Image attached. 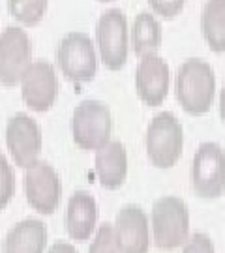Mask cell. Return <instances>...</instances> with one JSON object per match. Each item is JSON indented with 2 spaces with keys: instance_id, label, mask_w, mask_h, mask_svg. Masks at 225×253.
<instances>
[{
  "instance_id": "cell-23",
  "label": "cell",
  "mask_w": 225,
  "mask_h": 253,
  "mask_svg": "<svg viewBox=\"0 0 225 253\" xmlns=\"http://www.w3.org/2000/svg\"><path fill=\"white\" fill-rule=\"evenodd\" d=\"M148 4L156 15L163 19H175L182 11L186 0H148Z\"/></svg>"
},
{
  "instance_id": "cell-17",
  "label": "cell",
  "mask_w": 225,
  "mask_h": 253,
  "mask_svg": "<svg viewBox=\"0 0 225 253\" xmlns=\"http://www.w3.org/2000/svg\"><path fill=\"white\" fill-rule=\"evenodd\" d=\"M162 47V25L150 11H141L130 28V49L139 58L158 53Z\"/></svg>"
},
{
  "instance_id": "cell-26",
  "label": "cell",
  "mask_w": 225,
  "mask_h": 253,
  "mask_svg": "<svg viewBox=\"0 0 225 253\" xmlns=\"http://www.w3.org/2000/svg\"><path fill=\"white\" fill-rule=\"evenodd\" d=\"M101 2H109V0H101Z\"/></svg>"
},
{
  "instance_id": "cell-18",
  "label": "cell",
  "mask_w": 225,
  "mask_h": 253,
  "mask_svg": "<svg viewBox=\"0 0 225 253\" xmlns=\"http://www.w3.org/2000/svg\"><path fill=\"white\" fill-rule=\"evenodd\" d=\"M201 30L214 53L225 51V0H207L201 13Z\"/></svg>"
},
{
  "instance_id": "cell-3",
  "label": "cell",
  "mask_w": 225,
  "mask_h": 253,
  "mask_svg": "<svg viewBox=\"0 0 225 253\" xmlns=\"http://www.w3.org/2000/svg\"><path fill=\"white\" fill-rule=\"evenodd\" d=\"M146 156L154 167L171 169L180 160L184 146V131L180 120L173 113H158L146 127Z\"/></svg>"
},
{
  "instance_id": "cell-2",
  "label": "cell",
  "mask_w": 225,
  "mask_h": 253,
  "mask_svg": "<svg viewBox=\"0 0 225 253\" xmlns=\"http://www.w3.org/2000/svg\"><path fill=\"white\" fill-rule=\"evenodd\" d=\"M154 244L160 250L171 252L186 242L189 236V212L186 203L175 195L158 199L150 214Z\"/></svg>"
},
{
  "instance_id": "cell-21",
  "label": "cell",
  "mask_w": 225,
  "mask_h": 253,
  "mask_svg": "<svg viewBox=\"0 0 225 253\" xmlns=\"http://www.w3.org/2000/svg\"><path fill=\"white\" fill-rule=\"evenodd\" d=\"M89 253H120L111 223H103V225L98 227L96 236H94V240L89 248Z\"/></svg>"
},
{
  "instance_id": "cell-24",
  "label": "cell",
  "mask_w": 225,
  "mask_h": 253,
  "mask_svg": "<svg viewBox=\"0 0 225 253\" xmlns=\"http://www.w3.org/2000/svg\"><path fill=\"white\" fill-rule=\"evenodd\" d=\"M49 253H79V252L72 244H68V242H56L54 246H51Z\"/></svg>"
},
{
  "instance_id": "cell-13",
  "label": "cell",
  "mask_w": 225,
  "mask_h": 253,
  "mask_svg": "<svg viewBox=\"0 0 225 253\" xmlns=\"http://www.w3.org/2000/svg\"><path fill=\"white\" fill-rule=\"evenodd\" d=\"M169 66L160 54L154 53L141 56L135 72V90L146 105H162L169 94Z\"/></svg>"
},
{
  "instance_id": "cell-22",
  "label": "cell",
  "mask_w": 225,
  "mask_h": 253,
  "mask_svg": "<svg viewBox=\"0 0 225 253\" xmlns=\"http://www.w3.org/2000/svg\"><path fill=\"white\" fill-rule=\"evenodd\" d=\"M182 246H184L182 253H216L214 242L205 233H195V235L188 236Z\"/></svg>"
},
{
  "instance_id": "cell-5",
  "label": "cell",
  "mask_w": 225,
  "mask_h": 253,
  "mask_svg": "<svg viewBox=\"0 0 225 253\" xmlns=\"http://www.w3.org/2000/svg\"><path fill=\"white\" fill-rule=\"evenodd\" d=\"M56 62L66 79L73 83H90L98 72L96 45L85 32H70L58 43Z\"/></svg>"
},
{
  "instance_id": "cell-8",
  "label": "cell",
  "mask_w": 225,
  "mask_h": 253,
  "mask_svg": "<svg viewBox=\"0 0 225 253\" xmlns=\"http://www.w3.org/2000/svg\"><path fill=\"white\" fill-rule=\"evenodd\" d=\"M25 195L28 205L40 214H53L60 205L62 184L51 163L36 160L25 169Z\"/></svg>"
},
{
  "instance_id": "cell-4",
  "label": "cell",
  "mask_w": 225,
  "mask_h": 253,
  "mask_svg": "<svg viewBox=\"0 0 225 253\" xmlns=\"http://www.w3.org/2000/svg\"><path fill=\"white\" fill-rule=\"evenodd\" d=\"M113 117L109 107L99 100L81 101L72 117V135L83 150H98L111 141Z\"/></svg>"
},
{
  "instance_id": "cell-7",
  "label": "cell",
  "mask_w": 225,
  "mask_h": 253,
  "mask_svg": "<svg viewBox=\"0 0 225 253\" xmlns=\"http://www.w3.org/2000/svg\"><path fill=\"white\" fill-rule=\"evenodd\" d=\"M191 188L201 199H218L225 191V150L218 143H203L191 162Z\"/></svg>"
},
{
  "instance_id": "cell-10",
  "label": "cell",
  "mask_w": 225,
  "mask_h": 253,
  "mask_svg": "<svg viewBox=\"0 0 225 253\" xmlns=\"http://www.w3.org/2000/svg\"><path fill=\"white\" fill-rule=\"evenodd\" d=\"M6 145L17 167L27 169L42 152V129L27 113H17L6 124Z\"/></svg>"
},
{
  "instance_id": "cell-14",
  "label": "cell",
  "mask_w": 225,
  "mask_h": 253,
  "mask_svg": "<svg viewBox=\"0 0 225 253\" xmlns=\"http://www.w3.org/2000/svg\"><path fill=\"white\" fill-rule=\"evenodd\" d=\"M98 225V205L89 191H75L66 208V229L75 242L89 240Z\"/></svg>"
},
{
  "instance_id": "cell-19",
  "label": "cell",
  "mask_w": 225,
  "mask_h": 253,
  "mask_svg": "<svg viewBox=\"0 0 225 253\" xmlns=\"http://www.w3.org/2000/svg\"><path fill=\"white\" fill-rule=\"evenodd\" d=\"M49 0H8V9L11 17H15L21 25L34 27L42 23L47 13Z\"/></svg>"
},
{
  "instance_id": "cell-25",
  "label": "cell",
  "mask_w": 225,
  "mask_h": 253,
  "mask_svg": "<svg viewBox=\"0 0 225 253\" xmlns=\"http://www.w3.org/2000/svg\"><path fill=\"white\" fill-rule=\"evenodd\" d=\"M220 117H222V122L225 124V83L222 92H220Z\"/></svg>"
},
{
  "instance_id": "cell-15",
  "label": "cell",
  "mask_w": 225,
  "mask_h": 253,
  "mask_svg": "<svg viewBox=\"0 0 225 253\" xmlns=\"http://www.w3.org/2000/svg\"><path fill=\"white\" fill-rule=\"evenodd\" d=\"M94 169L99 184L105 190H117L126 182L128 154L120 141H109L96 150Z\"/></svg>"
},
{
  "instance_id": "cell-1",
  "label": "cell",
  "mask_w": 225,
  "mask_h": 253,
  "mask_svg": "<svg viewBox=\"0 0 225 253\" xmlns=\"http://www.w3.org/2000/svg\"><path fill=\"white\" fill-rule=\"evenodd\" d=\"M175 90L186 113L193 117L205 115L216 94V75L212 66L201 58H188L179 68Z\"/></svg>"
},
{
  "instance_id": "cell-12",
  "label": "cell",
  "mask_w": 225,
  "mask_h": 253,
  "mask_svg": "<svg viewBox=\"0 0 225 253\" xmlns=\"http://www.w3.org/2000/svg\"><path fill=\"white\" fill-rule=\"evenodd\" d=\"M113 231L120 253H148L150 250L148 216L141 207L126 205L120 208L113 223Z\"/></svg>"
},
{
  "instance_id": "cell-11",
  "label": "cell",
  "mask_w": 225,
  "mask_h": 253,
  "mask_svg": "<svg viewBox=\"0 0 225 253\" xmlns=\"http://www.w3.org/2000/svg\"><path fill=\"white\" fill-rule=\"evenodd\" d=\"M21 96L32 111L45 113L53 107L58 96V77L53 64L45 60H32L21 77Z\"/></svg>"
},
{
  "instance_id": "cell-9",
  "label": "cell",
  "mask_w": 225,
  "mask_h": 253,
  "mask_svg": "<svg viewBox=\"0 0 225 253\" xmlns=\"http://www.w3.org/2000/svg\"><path fill=\"white\" fill-rule=\"evenodd\" d=\"M32 64V43L27 30L6 27L0 32V83L15 86Z\"/></svg>"
},
{
  "instance_id": "cell-16",
  "label": "cell",
  "mask_w": 225,
  "mask_h": 253,
  "mask_svg": "<svg viewBox=\"0 0 225 253\" xmlns=\"http://www.w3.org/2000/svg\"><path fill=\"white\" fill-rule=\"evenodd\" d=\"M45 244H47L45 223L36 217H28L8 231L2 253H45Z\"/></svg>"
},
{
  "instance_id": "cell-20",
  "label": "cell",
  "mask_w": 225,
  "mask_h": 253,
  "mask_svg": "<svg viewBox=\"0 0 225 253\" xmlns=\"http://www.w3.org/2000/svg\"><path fill=\"white\" fill-rule=\"evenodd\" d=\"M15 193V176L8 158L0 152V210L9 205Z\"/></svg>"
},
{
  "instance_id": "cell-6",
  "label": "cell",
  "mask_w": 225,
  "mask_h": 253,
  "mask_svg": "<svg viewBox=\"0 0 225 253\" xmlns=\"http://www.w3.org/2000/svg\"><path fill=\"white\" fill-rule=\"evenodd\" d=\"M96 47L105 68H124L130 53V28L122 9L111 8L99 15L96 25Z\"/></svg>"
}]
</instances>
